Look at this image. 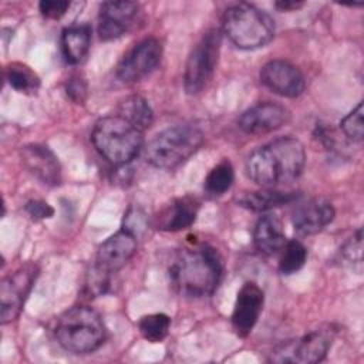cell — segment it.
Returning <instances> with one entry per match:
<instances>
[{
	"label": "cell",
	"instance_id": "7a4b0ae2",
	"mask_svg": "<svg viewBox=\"0 0 364 364\" xmlns=\"http://www.w3.org/2000/svg\"><path fill=\"white\" fill-rule=\"evenodd\" d=\"M222 272L223 263L219 253L208 245L179 250L169 264L172 284L191 297L212 294L220 282Z\"/></svg>",
	"mask_w": 364,
	"mask_h": 364
},
{
	"label": "cell",
	"instance_id": "603a6c76",
	"mask_svg": "<svg viewBox=\"0 0 364 364\" xmlns=\"http://www.w3.org/2000/svg\"><path fill=\"white\" fill-rule=\"evenodd\" d=\"M6 81L11 88H14L18 92L24 94H33L40 87V80L37 74L27 65L21 63H11L4 70Z\"/></svg>",
	"mask_w": 364,
	"mask_h": 364
},
{
	"label": "cell",
	"instance_id": "f1b7e54d",
	"mask_svg": "<svg viewBox=\"0 0 364 364\" xmlns=\"http://www.w3.org/2000/svg\"><path fill=\"white\" fill-rule=\"evenodd\" d=\"M70 7V3L65 0H43L38 4L41 14L47 18L57 20L63 17Z\"/></svg>",
	"mask_w": 364,
	"mask_h": 364
},
{
	"label": "cell",
	"instance_id": "44dd1931",
	"mask_svg": "<svg viewBox=\"0 0 364 364\" xmlns=\"http://www.w3.org/2000/svg\"><path fill=\"white\" fill-rule=\"evenodd\" d=\"M297 199L296 192H280V191H259L247 192L237 198V203L246 209L260 212L277 208Z\"/></svg>",
	"mask_w": 364,
	"mask_h": 364
},
{
	"label": "cell",
	"instance_id": "83f0119b",
	"mask_svg": "<svg viewBox=\"0 0 364 364\" xmlns=\"http://www.w3.org/2000/svg\"><path fill=\"white\" fill-rule=\"evenodd\" d=\"M343 256L350 263L361 264V262H363V235H361V229H358L357 233L344 245Z\"/></svg>",
	"mask_w": 364,
	"mask_h": 364
},
{
	"label": "cell",
	"instance_id": "ffe728a7",
	"mask_svg": "<svg viewBox=\"0 0 364 364\" xmlns=\"http://www.w3.org/2000/svg\"><path fill=\"white\" fill-rule=\"evenodd\" d=\"M91 44V28L87 24L73 26L61 34V48L67 63L80 64L88 54Z\"/></svg>",
	"mask_w": 364,
	"mask_h": 364
},
{
	"label": "cell",
	"instance_id": "cb8c5ba5",
	"mask_svg": "<svg viewBox=\"0 0 364 364\" xmlns=\"http://www.w3.org/2000/svg\"><path fill=\"white\" fill-rule=\"evenodd\" d=\"M307 259V250L299 240H289L280 250L279 270L283 274H291L300 270Z\"/></svg>",
	"mask_w": 364,
	"mask_h": 364
},
{
	"label": "cell",
	"instance_id": "30bf717a",
	"mask_svg": "<svg viewBox=\"0 0 364 364\" xmlns=\"http://www.w3.org/2000/svg\"><path fill=\"white\" fill-rule=\"evenodd\" d=\"M161 57V43L154 37H148L124 55L118 64L117 75L124 82H138L159 65Z\"/></svg>",
	"mask_w": 364,
	"mask_h": 364
},
{
	"label": "cell",
	"instance_id": "8992f818",
	"mask_svg": "<svg viewBox=\"0 0 364 364\" xmlns=\"http://www.w3.org/2000/svg\"><path fill=\"white\" fill-rule=\"evenodd\" d=\"M203 134L193 125H176L156 134L148 144L146 161L156 168H175L202 145Z\"/></svg>",
	"mask_w": 364,
	"mask_h": 364
},
{
	"label": "cell",
	"instance_id": "277c9868",
	"mask_svg": "<svg viewBox=\"0 0 364 364\" xmlns=\"http://www.w3.org/2000/svg\"><path fill=\"white\" fill-rule=\"evenodd\" d=\"M91 139L108 162L125 165L138 155L142 146V131L121 115H109L95 122Z\"/></svg>",
	"mask_w": 364,
	"mask_h": 364
},
{
	"label": "cell",
	"instance_id": "6da1fadb",
	"mask_svg": "<svg viewBox=\"0 0 364 364\" xmlns=\"http://www.w3.org/2000/svg\"><path fill=\"white\" fill-rule=\"evenodd\" d=\"M306 164L303 144L280 136L255 149L246 161L247 176L257 185L273 186L297 179Z\"/></svg>",
	"mask_w": 364,
	"mask_h": 364
},
{
	"label": "cell",
	"instance_id": "8fae6325",
	"mask_svg": "<svg viewBox=\"0 0 364 364\" xmlns=\"http://www.w3.org/2000/svg\"><path fill=\"white\" fill-rule=\"evenodd\" d=\"M260 81L274 94L282 97H299L306 87L301 71L289 61L272 60L260 70Z\"/></svg>",
	"mask_w": 364,
	"mask_h": 364
},
{
	"label": "cell",
	"instance_id": "484cf974",
	"mask_svg": "<svg viewBox=\"0 0 364 364\" xmlns=\"http://www.w3.org/2000/svg\"><path fill=\"white\" fill-rule=\"evenodd\" d=\"M233 178L235 172L232 164L229 161H222L208 173L205 179V189L210 195H222L232 186Z\"/></svg>",
	"mask_w": 364,
	"mask_h": 364
},
{
	"label": "cell",
	"instance_id": "d6986e66",
	"mask_svg": "<svg viewBox=\"0 0 364 364\" xmlns=\"http://www.w3.org/2000/svg\"><path fill=\"white\" fill-rule=\"evenodd\" d=\"M253 240L259 252L264 255L279 253L286 245V235L280 219L274 215L262 216L255 226Z\"/></svg>",
	"mask_w": 364,
	"mask_h": 364
},
{
	"label": "cell",
	"instance_id": "52a82bcc",
	"mask_svg": "<svg viewBox=\"0 0 364 364\" xmlns=\"http://www.w3.org/2000/svg\"><path fill=\"white\" fill-rule=\"evenodd\" d=\"M336 330L331 326H324L303 337L291 341H286L277 346L270 353V361L273 363H293V364H314L321 361L330 350Z\"/></svg>",
	"mask_w": 364,
	"mask_h": 364
},
{
	"label": "cell",
	"instance_id": "5bb4252c",
	"mask_svg": "<svg viewBox=\"0 0 364 364\" xmlns=\"http://www.w3.org/2000/svg\"><path fill=\"white\" fill-rule=\"evenodd\" d=\"M290 112L276 102H260L246 109L239 118V127L246 134H267L286 125Z\"/></svg>",
	"mask_w": 364,
	"mask_h": 364
},
{
	"label": "cell",
	"instance_id": "f546056e",
	"mask_svg": "<svg viewBox=\"0 0 364 364\" xmlns=\"http://www.w3.org/2000/svg\"><path fill=\"white\" fill-rule=\"evenodd\" d=\"M67 94L74 102L77 104L84 102L87 97V82L84 81V78L80 75L71 77L67 82Z\"/></svg>",
	"mask_w": 364,
	"mask_h": 364
},
{
	"label": "cell",
	"instance_id": "1f68e13d",
	"mask_svg": "<svg viewBox=\"0 0 364 364\" xmlns=\"http://www.w3.org/2000/svg\"><path fill=\"white\" fill-rule=\"evenodd\" d=\"M303 1H296V0H279L274 3V7L280 11H293L297 10L303 6Z\"/></svg>",
	"mask_w": 364,
	"mask_h": 364
},
{
	"label": "cell",
	"instance_id": "5b68a950",
	"mask_svg": "<svg viewBox=\"0 0 364 364\" xmlns=\"http://www.w3.org/2000/svg\"><path fill=\"white\" fill-rule=\"evenodd\" d=\"M222 28L228 38L243 50L264 47L274 36V21L272 17L249 3L229 7L223 14Z\"/></svg>",
	"mask_w": 364,
	"mask_h": 364
},
{
	"label": "cell",
	"instance_id": "9c48e42d",
	"mask_svg": "<svg viewBox=\"0 0 364 364\" xmlns=\"http://www.w3.org/2000/svg\"><path fill=\"white\" fill-rule=\"evenodd\" d=\"M37 266L27 263L14 273L6 276L0 283V317L1 324L16 320L23 309L24 300L28 296L36 277Z\"/></svg>",
	"mask_w": 364,
	"mask_h": 364
},
{
	"label": "cell",
	"instance_id": "9a60e30c",
	"mask_svg": "<svg viewBox=\"0 0 364 364\" xmlns=\"http://www.w3.org/2000/svg\"><path fill=\"white\" fill-rule=\"evenodd\" d=\"M21 161L27 171L44 185L55 186L61 181V168L53 151L41 144H30L20 151Z\"/></svg>",
	"mask_w": 364,
	"mask_h": 364
},
{
	"label": "cell",
	"instance_id": "e0dca14e",
	"mask_svg": "<svg viewBox=\"0 0 364 364\" xmlns=\"http://www.w3.org/2000/svg\"><path fill=\"white\" fill-rule=\"evenodd\" d=\"M333 205L323 199L314 198L304 203H300L293 210L291 222L294 230L300 235H314L324 229L334 219Z\"/></svg>",
	"mask_w": 364,
	"mask_h": 364
},
{
	"label": "cell",
	"instance_id": "4dcf8cb0",
	"mask_svg": "<svg viewBox=\"0 0 364 364\" xmlns=\"http://www.w3.org/2000/svg\"><path fill=\"white\" fill-rule=\"evenodd\" d=\"M26 210L36 220L51 218L53 213H54L53 208L47 202H43V200H30V202H27Z\"/></svg>",
	"mask_w": 364,
	"mask_h": 364
},
{
	"label": "cell",
	"instance_id": "3957f363",
	"mask_svg": "<svg viewBox=\"0 0 364 364\" xmlns=\"http://www.w3.org/2000/svg\"><path fill=\"white\" fill-rule=\"evenodd\" d=\"M58 344L67 351L85 354L97 350L107 337L101 316L88 306H75L64 311L54 328Z\"/></svg>",
	"mask_w": 364,
	"mask_h": 364
},
{
	"label": "cell",
	"instance_id": "ba28073f",
	"mask_svg": "<svg viewBox=\"0 0 364 364\" xmlns=\"http://www.w3.org/2000/svg\"><path fill=\"white\" fill-rule=\"evenodd\" d=\"M220 50V34L218 30L206 31L193 46L185 65L183 85L188 94L202 91L213 75Z\"/></svg>",
	"mask_w": 364,
	"mask_h": 364
},
{
	"label": "cell",
	"instance_id": "4316f807",
	"mask_svg": "<svg viewBox=\"0 0 364 364\" xmlns=\"http://www.w3.org/2000/svg\"><path fill=\"white\" fill-rule=\"evenodd\" d=\"M341 131L346 134L347 138L351 141L360 142L364 136V125H363V102L357 105L350 114H347L340 122Z\"/></svg>",
	"mask_w": 364,
	"mask_h": 364
},
{
	"label": "cell",
	"instance_id": "7402d4cb",
	"mask_svg": "<svg viewBox=\"0 0 364 364\" xmlns=\"http://www.w3.org/2000/svg\"><path fill=\"white\" fill-rule=\"evenodd\" d=\"M139 131H145L152 125L154 112L149 104L139 95H131L119 104V114Z\"/></svg>",
	"mask_w": 364,
	"mask_h": 364
},
{
	"label": "cell",
	"instance_id": "ac0fdd59",
	"mask_svg": "<svg viewBox=\"0 0 364 364\" xmlns=\"http://www.w3.org/2000/svg\"><path fill=\"white\" fill-rule=\"evenodd\" d=\"M199 203L195 198L183 196L175 199L156 216V228L166 232H179L189 228L198 215Z\"/></svg>",
	"mask_w": 364,
	"mask_h": 364
},
{
	"label": "cell",
	"instance_id": "2e32d148",
	"mask_svg": "<svg viewBox=\"0 0 364 364\" xmlns=\"http://www.w3.org/2000/svg\"><path fill=\"white\" fill-rule=\"evenodd\" d=\"M138 10L134 1H104L100 6L98 34L102 40L121 37L131 26Z\"/></svg>",
	"mask_w": 364,
	"mask_h": 364
},
{
	"label": "cell",
	"instance_id": "7c38bea8",
	"mask_svg": "<svg viewBox=\"0 0 364 364\" xmlns=\"http://www.w3.org/2000/svg\"><path fill=\"white\" fill-rule=\"evenodd\" d=\"M136 252V237L129 229H122L102 242L97 250L95 266L112 273L124 267Z\"/></svg>",
	"mask_w": 364,
	"mask_h": 364
},
{
	"label": "cell",
	"instance_id": "4fadbf2b",
	"mask_svg": "<svg viewBox=\"0 0 364 364\" xmlns=\"http://www.w3.org/2000/svg\"><path fill=\"white\" fill-rule=\"evenodd\" d=\"M263 301V290L256 283L247 282L242 286L232 313V326L237 336L246 337L250 334L262 313Z\"/></svg>",
	"mask_w": 364,
	"mask_h": 364
},
{
	"label": "cell",
	"instance_id": "d4e9b609",
	"mask_svg": "<svg viewBox=\"0 0 364 364\" xmlns=\"http://www.w3.org/2000/svg\"><path fill=\"white\" fill-rule=\"evenodd\" d=\"M139 331L149 343H161L169 333L171 318L164 313H154L144 316L139 320Z\"/></svg>",
	"mask_w": 364,
	"mask_h": 364
}]
</instances>
